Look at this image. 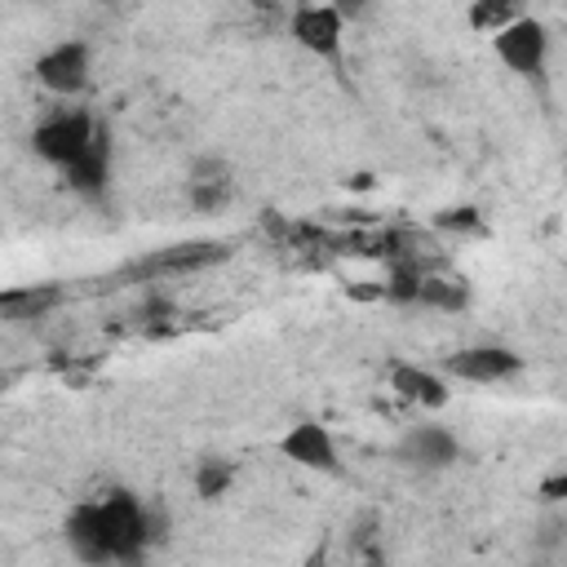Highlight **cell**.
Masks as SVG:
<instances>
[{
    "instance_id": "277c9868",
    "label": "cell",
    "mask_w": 567,
    "mask_h": 567,
    "mask_svg": "<svg viewBox=\"0 0 567 567\" xmlns=\"http://www.w3.org/2000/svg\"><path fill=\"white\" fill-rule=\"evenodd\" d=\"M35 84L53 97H80L93 80V53L84 40H58L35 58Z\"/></svg>"
},
{
    "instance_id": "8fae6325",
    "label": "cell",
    "mask_w": 567,
    "mask_h": 567,
    "mask_svg": "<svg viewBox=\"0 0 567 567\" xmlns=\"http://www.w3.org/2000/svg\"><path fill=\"white\" fill-rule=\"evenodd\" d=\"M217 257H221L217 244H182V248H173V252L151 257L146 270H190V266H208V261H217Z\"/></svg>"
},
{
    "instance_id": "52a82bcc",
    "label": "cell",
    "mask_w": 567,
    "mask_h": 567,
    "mask_svg": "<svg viewBox=\"0 0 567 567\" xmlns=\"http://www.w3.org/2000/svg\"><path fill=\"white\" fill-rule=\"evenodd\" d=\"M288 35L315 53V58H337L341 53V40H346V13L337 4H297L288 13Z\"/></svg>"
},
{
    "instance_id": "9c48e42d",
    "label": "cell",
    "mask_w": 567,
    "mask_h": 567,
    "mask_svg": "<svg viewBox=\"0 0 567 567\" xmlns=\"http://www.w3.org/2000/svg\"><path fill=\"white\" fill-rule=\"evenodd\" d=\"M390 390L416 408H443L447 403V377L425 363H390Z\"/></svg>"
},
{
    "instance_id": "30bf717a",
    "label": "cell",
    "mask_w": 567,
    "mask_h": 567,
    "mask_svg": "<svg viewBox=\"0 0 567 567\" xmlns=\"http://www.w3.org/2000/svg\"><path fill=\"white\" fill-rule=\"evenodd\" d=\"M62 182H66L75 195H84V199H97V195L106 190V182H111V137H106V128H102V137L89 146V155L75 159V164L62 173Z\"/></svg>"
},
{
    "instance_id": "ba28073f",
    "label": "cell",
    "mask_w": 567,
    "mask_h": 567,
    "mask_svg": "<svg viewBox=\"0 0 567 567\" xmlns=\"http://www.w3.org/2000/svg\"><path fill=\"white\" fill-rule=\"evenodd\" d=\"M399 461L412 470H452L461 461V439L447 425H412L399 439Z\"/></svg>"
},
{
    "instance_id": "5b68a950",
    "label": "cell",
    "mask_w": 567,
    "mask_h": 567,
    "mask_svg": "<svg viewBox=\"0 0 567 567\" xmlns=\"http://www.w3.org/2000/svg\"><path fill=\"white\" fill-rule=\"evenodd\" d=\"M443 372L456 381H470V385H501V381H514L523 372V354L509 346H496V341L461 346L443 359Z\"/></svg>"
},
{
    "instance_id": "4fadbf2b",
    "label": "cell",
    "mask_w": 567,
    "mask_h": 567,
    "mask_svg": "<svg viewBox=\"0 0 567 567\" xmlns=\"http://www.w3.org/2000/svg\"><path fill=\"white\" fill-rule=\"evenodd\" d=\"M465 284H456V279H421V297L416 301H425V306H443V310H461L465 306Z\"/></svg>"
},
{
    "instance_id": "9a60e30c",
    "label": "cell",
    "mask_w": 567,
    "mask_h": 567,
    "mask_svg": "<svg viewBox=\"0 0 567 567\" xmlns=\"http://www.w3.org/2000/svg\"><path fill=\"white\" fill-rule=\"evenodd\" d=\"M226 199H230V182H190V204H195L199 213L221 208Z\"/></svg>"
},
{
    "instance_id": "5bb4252c",
    "label": "cell",
    "mask_w": 567,
    "mask_h": 567,
    "mask_svg": "<svg viewBox=\"0 0 567 567\" xmlns=\"http://www.w3.org/2000/svg\"><path fill=\"white\" fill-rule=\"evenodd\" d=\"M514 18H518V9H514V4H496V0H492V4H474V9H470V22H474L478 31H487V35H496V31H501V27H509Z\"/></svg>"
},
{
    "instance_id": "8992f818",
    "label": "cell",
    "mask_w": 567,
    "mask_h": 567,
    "mask_svg": "<svg viewBox=\"0 0 567 567\" xmlns=\"http://www.w3.org/2000/svg\"><path fill=\"white\" fill-rule=\"evenodd\" d=\"M279 456L301 465V470H315V474H337L341 470V447H337V439L323 421H292L279 434Z\"/></svg>"
},
{
    "instance_id": "2e32d148",
    "label": "cell",
    "mask_w": 567,
    "mask_h": 567,
    "mask_svg": "<svg viewBox=\"0 0 567 567\" xmlns=\"http://www.w3.org/2000/svg\"><path fill=\"white\" fill-rule=\"evenodd\" d=\"M540 496H545V501H563V496H567V474H554V478H545Z\"/></svg>"
},
{
    "instance_id": "7a4b0ae2",
    "label": "cell",
    "mask_w": 567,
    "mask_h": 567,
    "mask_svg": "<svg viewBox=\"0 0 567 567\" xmlns=\"http://www.w3.org/2000/svg\"><path fill=\"white\" fill-rule=\"evenodd\" d=\"M102 137V124L89 115V111H53V115H44L35 128H31V151L49 164V168H58V173H66L75 159H84L89 155V146Z\"/></svg>"
},
{
    "instance_id": "7c38bea8",
    "label": "cell",
    "mask_w": 567,
    "mask_h": 567,
    "mask_svg": "<svg viewBox=\"0 0 567 567\" xmlns=\"http://www.w3.org/2000/svg\"><path fill=\"white\" fill-rule=\"evenodd\" d=\"M230 483H235V470H230L226 461H217V456L199 461V470H195V492H199L204 501L226 496V487H230Z\"/></svg>"
},
{
    "instance_id": "3957f363",
    "label": "cell",
    "mask_w": 567,
    "mask_h": 567,
    "mask_svg": "<svg viewBox=\"0 0 567 567\" xmlns=\"http://www.w3.org/2000/svg\"><path fill=\"white\" fill-rule=\"evenodd\" d=\"M492 53L496 62L518 75V80H540L545 75V62H549V27L532 13H518L509 27H501L492 35Z\"/></svg>"
},
{
    "instance_id": "6da1fadb",
    "label": "cell",
    "mask_w": 567,
    "mask_h": 567,
    "mask_svg": "<svg viewBox=\"0 0 567 567\" xmlns=\"http://www.w3.org/2000/svg\"><path fill=\"white\" fill-rule=\"evenodd\" d=\"M89 514H93V527H97V540H102L106 563H137L146 554V545L155 536L151 509L128 487L102 492L97 501H89Z\"/></svg>"
}]
</instances>
